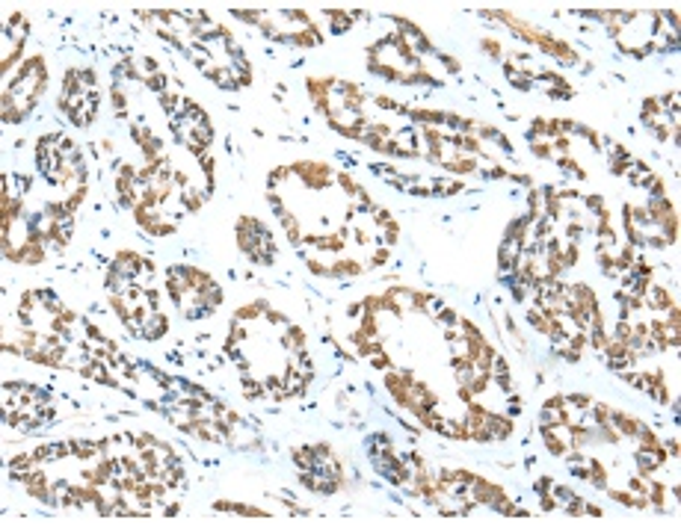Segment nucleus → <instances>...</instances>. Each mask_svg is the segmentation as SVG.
<instances>
[{"label": "nucleus", "instance_id": "obj_1", "mask_svg": "<svg viewBox=\"0 0 681 532\" xmlns=\"http://www.w3.org/2000/svg\"><path fill=\"white\" fill-rule=\"evenodd\" d=\"M166 331H169V319L160 310H148V317H145V340H160V337H166Z\"/></svg>", "mask_w": 681, "mask_h": 532}, {"label": "nucleus", "instance_id": "obj_2", "mask_svg": "<svg viewBox=\"0 0 681 532\" xmlns=\"http://www.w3.org/2000/svg\"><path fill=\"white\" fill-rule=\"evenodd\" d=\"M326 18H329V33L332 35H344V33H350L353 30V18H350V12H344V9H326L323 12Z\"/></svg>", "mask_w": 681, "mask_h": 532}, {"label": "nucleus", "instance_id": "obj_3", "mask_svg": "<svg viewBox=\"0 0 681 532\" xmlns=\"http://www.w3.org/2000/svg\"><path fill=\"white\" fill-rule=\"evenodd\" d=\"M143 89L145 92H151V95H160L163 92H169V74H163V71H157V74H151V77H145L143 80Z\"/></svg>", "mask_w": 681, "mask_h": 532}, {"label": "nucleus", "instance_id": "obj_4", "mask_svg": "<svg viewBox=\"0 0 681 532\" xmlns=\"http://www.w3.org/2000/svg\"><path fill=\"white\" fill-rule=\"evenodd\" d=\"M439 325H444V328H459V314H456V310H450V307H442V314H439Z\"/></svg>", "mask_w": 681, "mask_h": 532}, {"label": "nucleus", "instance_id": "obj_5", "mask_svg": "<svg viewBox=\"0 0 681 532\" xmlns=\"http://www.w3.org/2000/svg\"><path fill=\"white\" fill-rule=\"evenodd\" d=\"M584 210H589L592 216H596L598 210H604V198L596 195V192H592V195H584Z\"/></svg>", "mask_w": 681, "mask_h": 532}, {"label": "nucleus", "instance_id": "obj_6", "mask_svg": "<svg viewBox=\"0 0 681 532\" xmlns=\"http://www.w3.org/2000/svg\"><path fill=\"white\" fill-rule=\"evenodd\" d=\"M551 488H554V479H551V476H539L536 482L530 485V491H533V494H548Z\"/></svg>", "mask_w": 681, "mask_h": 532}, {"label": "nucleus", "instance_id": "obj_7", "mask_svg": "<svg viewBox=\"0 0 681 532\" xmlns=\"http://www.w3.org/2000/svg\"><path fill=\"white\" fill-rule=\"evenodd\" d=\"M373 101H376V106H379V109H388V113H394V109H397V101H394V98H388V95H376Z\"/></svg>", "mask_w": 681, "mask_h": 532}, {"label": "nucleus", "instance_id": "obj_8", "mask_svg": "<svg viewBox=\"0 0 681 532\" xmlns=\"http://www.w3.org/2000/svg\"><path fill=\"white\" fill-rule=\"evenodd\" d=\"M214 511H234V506H231L228 500H216V503H214Z\"/></svg>", "mask_w": 681, "mask_h": 532}, {"label": "nucleus", "instance_id": "obj_9", "mask_svg": "<svg viewBox=\"0 0 681 532\" xmlns=\"http://www.w3.org/2000/svg\"><path fill=\"white\" fill-rule=\"evenodd\" d=\"M385 260H388V251H376V254H373V263H385Z\"/></svg>", "mask_w": 681, "mask_h": 532}, {"label": "nucleus", "instance_id": "obj_10", "mask_svg": "<svg viewBox=\"0 0 681 532\" xmlns=\"http://www.w3.org/2000/svg\"><path fill=\"white\" fill-rule=\"evenodd\" d=\"M178 511H181L178 503H175V506H166V508H163V515H169V518H172V515H178Z\"/></svg>", "mask_w": 681, "mask_h": 532}]
</instances>
